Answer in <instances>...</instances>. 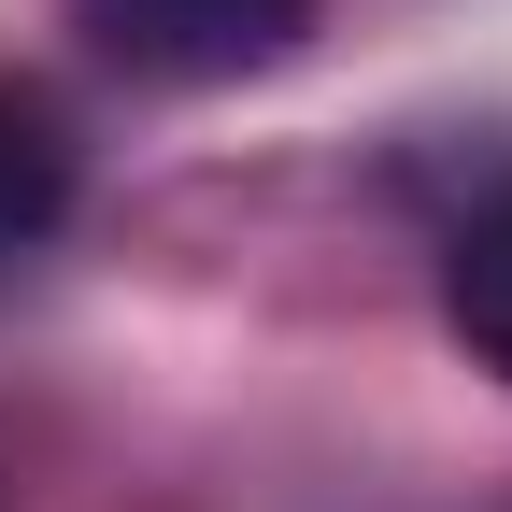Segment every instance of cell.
<instances>
[{"instance_id":"cell-1","label":"cell","mask_w":512,"mask_h":512,"mask_svg":"<svg viewBox=\"0 0 512 512\" xmlns=\"http://www.w3.org/2000/svg\"><path fill=\"white\" fill-rule=\"evenodd\" d=\"M72 15L143 86H228V72H271L313 29V0H72Z\"/></svg>"},{"instance_id":"cell-2","label":"cell","mask_w":512,"mask_h":512,"mask_svg":"<svg viewBox=\"0 0 512 512\" xmlns=\"http://www.w3.org/2000/svg\"><path fill=\"white\" fill-rule=\"evenodd\" d=\"M72 185H86V157H72V114H57L29 72H0V285L29 271V256L72 228Z\"/></svg>"},{"instance_id":"cell-3","label":"cell","mask_w":512,"mask_h":512,"mask_svg":"<svg viewBox=\"0 0 512 512\" xmlns=\"http://www.w3.org/2000/svg\"><path fill=\"white\" fill-rule=\"evenodd\" d=\"M441 328L484 370H512V185H484V200L441 228Z\"/></svg>"}]
</instances>
